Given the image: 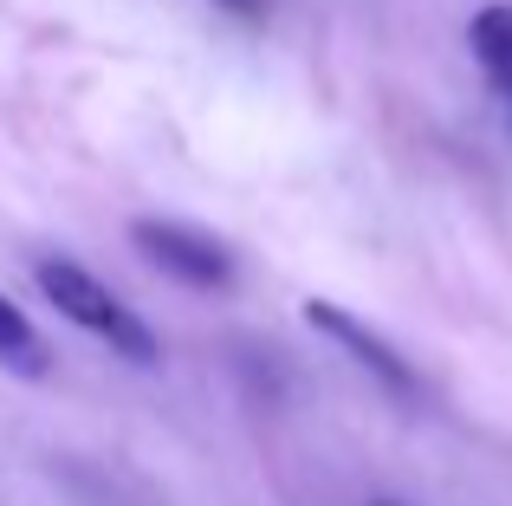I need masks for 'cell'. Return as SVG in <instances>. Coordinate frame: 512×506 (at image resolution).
<instances>
[{
	"label": "cell",
	"mask_w": 512,
	"mask_h": 506,
	"mask_svg": "<svg viewBox=\"0 0 512 506\" xmlns=\"http://www.w3.org/2000/svg\"><path fill=\"white\" fill-rule=\"evenodd\" d=\"M130 241L150 253L163 273H175L182 286H195V292H221L227 279H234V260H227V247L214 241V234L175 228V221H137Z\"/></svg>",
	"instance_id": "cell-1"
},
{
	"label": "cell",
	"mask_w": 512,
	"mask_h": 506,
	"mask_svg": "<svg viewBox=\"0 0 512 506\" xmlns=\"http://www.w3.org/2000/svg\"><path fill=\"white\" fill-rule=\"evenodd\" d=\"M305 325H312V331H325V338H338L344 351L357 357V364L370 370L376 383H389L396 396H415V390H422V383H415V370L396 357V344H383L370 325H363V318H350L344 305H331V299H305Z\"/></svg>",
	"instance_id": "cell-2"
},
{
	"label": "cell",
	"mask_w": 512,
	"mask_h": 506,
	"mask_svg": "<svg viewBox=\"0 0 512 506\" xmlns=\"http://www.w3.org/2000/svg\"><path fill=\"white\" fill-rule=\"evenodd\" d=\"M39 292H46V299L72 318V325L98 331V338L111 331V318L124 312V305L111 299V286H98V279H91L78 260H39Z\"/></svg>",
	"instance_id": "cell-3"
},
{
	"label": "cell",
	"mask_w": 512,
	"mask_h": 506,
	"mask_svg": "<svg viewBox=\"0 0 512 506\" xmlns=\"http://www.w3.org/2000/svg\"><path fill=\"white\" fill-rule=\"evenodd\" d=\"M0 364H7L13 377H46V370H52V357H46V344H39L33 318H26L7 292H0Z\"/></svg>",
	"instance_id": "cell-4"
},
{
	"label": "cell",
	"mask_w": 512,
	"mask_h": 506,
	"mask_svg": "<svg viewBox=\"0 0 512 506\" xmlns=\"http://www.w3.org/2000/svg\"><path fill=\"white\" fill-rule=\"evenodd\" d=\"M467 39H474V59L493 72V85H512V7H487V13H474Z\"/></svg>",
	"instance_id": "cell-5"
},
{
	"label": "cell",
	"mask_w": 512,
	"mask_h": 506,
	"mask_svg": "<svg viewBox=\"0 0 512 506\" xmlns=\"http://www.w3.org/2000/svg\"><path fill=\"white\" fill-rule=\"evenodd\" d=\"M104 338H111V344H117V351H124V357H130V364H156V331H150V325H143V318H137V312H130V305H124V312H117V318H111V331H104Z\"/></svg>",
	"instance_id": "cell-6"
},
{
	"label": "cell",
	"mask_w": 512,
	"mask_h": 506,
	"mask_svg": "<svg viewBox=\"0 0 512 506\" xmlns=\"http://www.w3.org/2000/svg\"><path fill=\"white\" fill-rule=\"evenodd\" d=\"M221 7H234V13H260V0H221Z\"/></svg>",
	"instance_id": "cell-7"
},
{
	"label": "cell",
	"mask_w": 512,
	"mask_h": 506,
	"mask_svg": "<svg viewBox=\"0 0 512 506\" xmlns=\"http://www.w3.org/2000/svg\"><path fill=\"white\" fill-rule=\"evenodd\" d=\"M500 91H506V98H512V85H500Z\"/></svg>",
	"instance_id": "cell-8"
}]
</instances>
